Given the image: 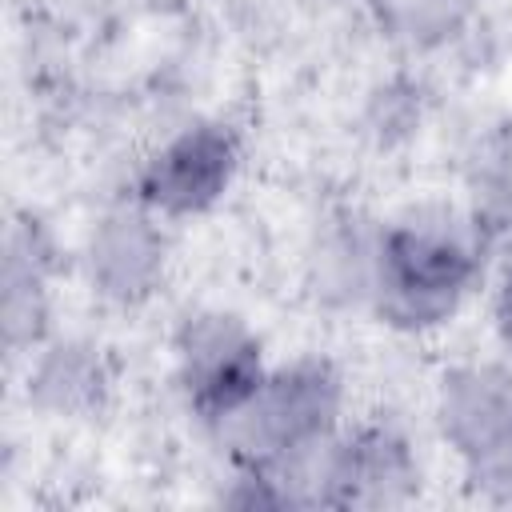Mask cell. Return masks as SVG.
Returning <instances> with one entry per match:
<instances>
[{
	"label": "cell",
	"mask_w": 512,
	"mask_h": 512,
	"mask_svg": "<svg viewBox=\"0 0 512 512\" xmlns=\"http://www.w3.org/2000/svg\"><path fill=\"white\" fill-rule=\"evenodd\" d=\"M476 276V252L452 224H396L372 248V296L392 324L424 328L456 312Z\"/></svg>",
	"instance_id": "1"
},
{
	"label": "cell",
	"mask_w": 512,
	"mask_h": 512,
	"mask_svg": "<svg viewBox=\"0 0 512 512\" xmlns=\"http://www.w3.org/2000/svg\"><path fill=\"white\" fill-rule=\"evenodd\" d=\"M340 412V380L324 360H296L260 380V388L216 428L244 468H276L328 440Z\"/></svg>",
	"instance_id": "2"
},
{
	"label": "cell",
	"mask_w": 512,
	"mask_h": 512,
	"mask_svg": "<svg viewBox=\"0 0 512 512\" xmlns=\"http://www.w3.org/2000/svg\"><path fill=\"white\" fill-rule=\"evenodd\" d=\"M180 388L196 416L220 424L232 416L268 376L260 364V340L224 312H204L184 324L180 344Z\"/></svg>",
	"instance_id": "3"
},
{
	"label": "cell",
	"mask_w": 512,
	"mask_h": 512,
	"mask_svg": "<svg viewBox=\"0 0 512 512\" xmlns=\"http://www.w3.org/2000/svg\"><path fill=\"white\" fill-rule=\"evenodd\" d=\"M236 172V136L224 124H196L168 140L140 172V200L164 216H192L220 200Z\"/></svg>",
	"instance_id": "4"
},
{
	"label": "cell",
	"mask_w": 512,
	"mask_h": 512,
	"mask_svg": "<svg viewBox=\"0 0 512 512\" xmlns=\"http://www.w3.org/2000/svg\"><path fill=\"white\" fill-rule=\"evenodd\" d=\"M420 472L408 440L388 424H368L324 456V500L332 504H400L416 488Z\"/></svg>",
	"instance_id": "5"
},
{
	"label": "cell",
	"mask_w": 512,
	"mask_h": 512,
	"mask_svg": "<svg viewBox=\"0 0 512 512\" xmlns=\"http://www.w3.org/2000/svg\"><path fill=\"white\" fill-rule=\"evenodd\" d=\"M440 432L464 456L480 460L484 452L512 440V372L496 364L452 368L440 384Z\"/></svg>",
	"instance_id": "6"
},
{
	"label": "cell",
	"mask_w": 512,
	"mask_h": 512,
	"mask_svg": "<svg viewBox=\"0 0 512 512\" xmlns=\"http://www.w3.org/2000/svg\"><path fill=\"white\" fill-rule=\"evenodd\" d=\"M164 264V236L148 212L120 208L104 216L88 240V272L92 284L112 300L144 296Z\"/></svg>",
	"instance_id": "7"
},
{
	"label": "cell",
	"mask_w": 512,
	"mask_h": 512,
	"mask_svg": "<svg viewBox=\"0 0 512 512\" xmlns=\"http://www.w3.org/2000/svg\"><path fill=\"white\" fill-rule=\"evenodd\" d=\"M32 388H36L40 404H48L52 412H84V408H92L100 400L104 372H100V360L92 356V348L56 344L36 364Z\"/></svg>",
	"instance_id": "8"
},
{
	"label": "cell",
	"mask_w": 512,
	"mask_h": 512,
	"mask_svg": "<svg viewBox=\"0 0 512 512\" xmlns=\"http://www.w3.org/2000/svg\"><path fill=\"white\" fill-rule=\"evenodd\" d=\"M476 0H372L380 24L408 44H436L452 36Z\"/></svg>",
	"instance_id": "9"
},
{
	"label": "cell",
	"mask_w": 512,
	"mask_h": 512,
	"mask_svg": "<svg viewBox=\"0 0 512 512\" xmlns=\"http://www.w3.org/2000/svg\"><path fill=\"white\" fill-rule=\"evenodd\" d=\"M468 468H472L476 488L488 500H512V440L484 452L480 460H468Z\"/></svg>",
	"instance_id": "10"
},
{
	"label": "cell",
	"mask_w": 512,
	"mask_h": 512,
	"mask_svg": "<svg viewBox=\"0 0 512 512\" xmlns=\"http://www.w3.org/2000/svg\"><path fill=\"white\" fill-rule=\"evenodd\" d=\"M496 328H500L504 344L512 348V276L504 280V288H500V296H496Z\"/></svg>",
	"instance_id": "11"
}]
</instances>
